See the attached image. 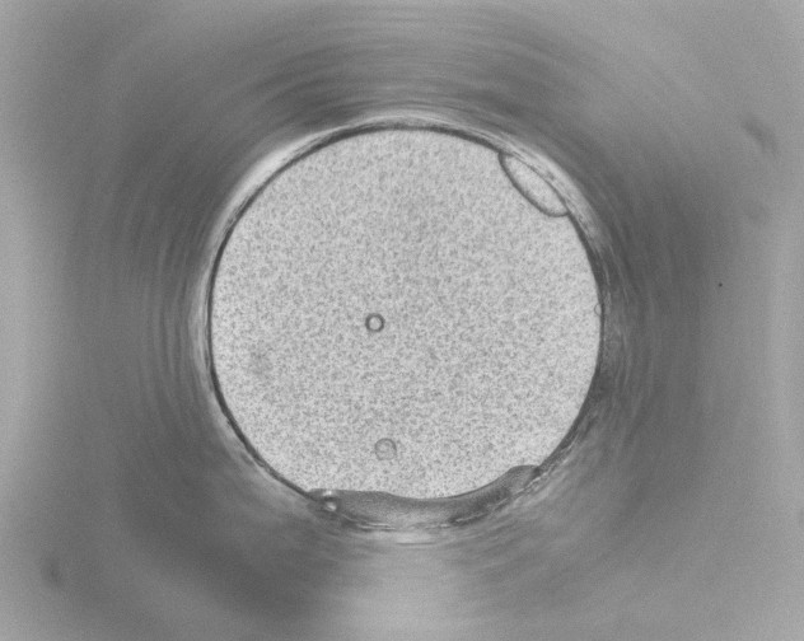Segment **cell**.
<instances>
[{"mask_svg": "<svg viewBox=\"0 0 804 641\" xmlns=\"http://www.w3.org/2000/svg\"><path fill=\"white\" fill-rule=\"evenodd\" d=\"M503 165L509 173V176L517 182V185L520 186L521 189L526 191L531 199L536 200L539 204H544L546 209L555 210V212L556 210L559 212V210L562 209L559 201L555 199L553 191L546 185V182L542 181V179H540L534 171L530 170L525 163H522L520 159L504 157Z\"/></svg>", "mask_w": 804, "mask_h": 641, "instance_id": "cell-1", "label": "cell"}]
</instances>
